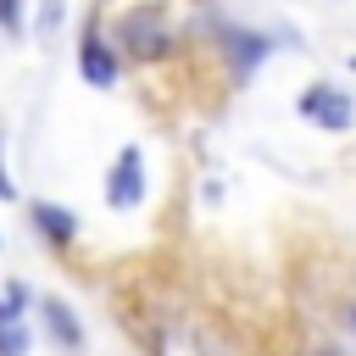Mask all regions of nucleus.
<instances>
[{
    "label": "nucleus",
    "mask_w": 356,
    "mask_h": 356,
    "mask_svg": "<svg viewBox=\"0 0 356 356\" xmlns=\"http://www.w3.org/2000/svg\"><path fill=\"white\" fill-rule=\"evenodd\" d=\"M139 200H145V156H139V145H122L111 172H106V206L111 211H134Z\"/></svg>",
    "instance_id": "1"
},
{
    "label": "nucleus",
    "mask_w": 356,
    "mask_h": 356,
    "mask_svg": "<svg viewBox=\"0 0 356 356\" xmlns=\"http://www.w3.org/2000/svg\"><path fill=\"white\" fill-rule=\"evenodd\" d=\"M0 356H28V328L22 323H6L0 328Z\"/></svg>",
    "instance_id": "7"
},
{
    "label": "nucleus",
    "mask_w": 356,
    "mask_h": 356,
    "mask_svg": "<svg viewBox=\"0 0 356 356\" xmlns=\"http://www.w3.org/2000/svg\"><path fill=\"white\" fill-rule=\"evenodd\" d=\"M117 39L134 50V56H156V50H167L172 44V33L156 22V11L150 6H139V11H128L122 22H117Z\"/></svg>",
    "instance_id": "3"
},
{
    "label": "nucleus",
    "mask_w": 356,
    "mask_h": 356,
    "mask_svg": "<svg viewBox=\"0 0 356 356\" xmlns=\"http://www.w3.org/2000/svg\"><path fill=\"white\" fill-rule=\"evenodd\" d=\"M6 323H22V317H17V312L6 306V295H0V328H6Z\"/></svg>",
    "instance_id": "11"
},
{
    "label": "nucleus",
    "mask_w": 356,
    "mask_h": 356,
    "mask_svg": "<svg viewBox=\"0 0 356 356\" xmlns=\"http://www.w3.org/2000/svg\"><path fill=\"white\" fill-rule=\"evenodd\" d=\"M17 189H11V178H6V161H0V200H11Z\"/></svg>",
    "instance_id": "12"
},
{
    "label": "nucleus",
    "mask_w": 356,
    "mask_h": 356,
    "mask_svg": "<svg viewBox=\"0 0 356 356\" xmlns=\"http://www.w3.org/2000/svg\"><path fill=\"white\" fill-rule=\"evenodd\" d=\"M300 117L317 122L323 134H345L356 111H350V95H345V89H334V83H312V89L300 95Z\"/></svg>",
    "instance_id": "2"
},
{
    "label": "nucleus",
    "mask_w": 356,
    "mask_h": 356,
    "mask_svg": "<svg viewBox=\"0 0 356 356\" xmlns=\"http://www.w3.org/2000/svg\"><path fill=\"white\" fill-rule=\"evenodd\" d=\"M39 312H44V328H50V339H56L61 350H72V356H78V350H83V323H78V312H72L67 300H44Z\"/></svg>",
    "instance_id": "5"
},
{
    "label": "nucleus",
    "mask_w": 356,
    "mask_h": 356,
    "mask_svg": "<svg viewBox=\"0 0 356 356\" xmlns=\"http://www.w3.org/2000/svg\"><path fill=\"white\" fill-rule=\"evenodd\" d=\"M0 33H22V0H0Z\"/></svg>",
    "instance_id": "8"
},
{
    "label": "nucleus",
    "mask_w": 356,
    "mask_h": 356,
    "mask_svg": "<svg viewBox=\"0 0 356 356\" xmlns=\"http://www.w3.org/2000/svg\"><path fill=\"white\" fill-rule=\"evenodd\" d=\"M56 17H61V0H44V17H39V28H44V33H56Z\"/></svg>",
    "instance_id": "10"
},
{
    "label": "nucleus",
    "mask_w": 356,
    "mask_h": 356,
    "mask_svg": "<svg viewBox=\"0 0 356 356\" xmlns=\"http://www.w3.org/2000/svg\"><path fill=\"white\" fill-rule=\"evenodd\" d=\"M78 72H83L89 89H111V83H117V56H111V44H106L95 28H89L83 44H78Z\"/></svg>",
    "instance_id": "4"
},
{
    "label": "nucleus",
    "mask_w": 356,
    "mask_h": 356,
    "mask_svg": "<svg viewBox=\"0 0 356 356\" xmlns=\"http://www.w3.org/2000/svg\"><path fill=\"white\" fill-rule=\"evenodd\" d=\"M6 306L22 317V306H28V289H22V284H6Z\"/></svg>",
    "instance_id": "9"
},
{
    "label": "nucleus",
    "mask_w": 356,
    "mask_h": 356,
    "mask_svg": "<svg viewBox=\"0 0 356 356\" xmlns=\"http://www.w3.org/2000/svg\"><path fill=\"white\" fill-rule=\"evenodd\" d=\"M33 222H39V234H44L50 245H72V234H78V217L61 211V206H50V200L33 206Z\"/></svg>",
    "instance_id": "6"
}]
</instances>
